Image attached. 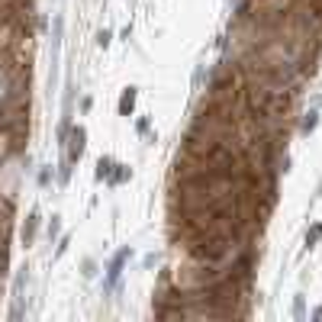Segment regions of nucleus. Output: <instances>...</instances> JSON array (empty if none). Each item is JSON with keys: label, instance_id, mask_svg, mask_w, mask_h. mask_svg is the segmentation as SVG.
Returning a JSON list of instances; mask_svg holds the SVG:
<instances>
[{"label": "nucleus", "instance_id": "nucleus-1", "mask_svg": "<svg viewBox=\"0 0 322 322\" xmlns=\"http://www.w3.org/2000/svg\"><path fill=\"white\" fill-rule=\"evenodd\" d=\"M132 258V248H123L113 255V261L107 264V281H103V293H113V287L119 284V274H123V264Z\"/></svg>", "mask_w": 322, "mask_h": 322}, {"label": "nucleus", "instance_id": "nucleus-2", "mask_svg": "<svg viewBox=\"0 0 322 322\" xmlns=\"http://www.w3.org/2000/svg\"><path fill=\"white\" fill-rule=\"evenodd\" d=\"M84 126H74L71 129V135H68V164H74V161H81V155H84Z\"/></svg>", "mask_w": 322, "mask_h": 322}, {"label": "nucleus", "instance_id": "nucleus-3", "mask_svg": "<svg viewBox=\"0 0 322 322\" xmlns=\"http://www.w3.org/2000/svg\"><path fill=\"white\" fill-rule=\"evenodd\" d=\"M132 107H135V87H126L123 97H119V116H129Z\"/></svg>", "mask_w": 322, "mask_h": 322}, {"label": "nucleus", "instance_id": "nucleus-4", "mask_svg": "<svg viewBox=\"0 0 322 322\" xmlns=\"http://www.w3.org/2000/svg\"><path fill=\"white\" fill-rule=\"evenodd\" d=\"M36 229H39V213L32 210V213H29V219H26V225H23V242H26V245L36 239Z\"/></svg>", "mask_w": 322, "mask_h": 322}, {"label": "nucleus", "instance_id": "nucleus-5", "mask_svg": "<svg viewBox=\"0 0 322 322\" xmlns=\"http://www.w3.org/2000/svg\"><path fill=\"white\" fill-rule=\"evenodd\" d=\"M316 126H319V110H309L300 129H303V132H312V129H316Z\"/></svg>", "mask_w": 322, "mask_h": 322}, {"label": "nucleus", "instance_id": "nucleus-6", "mask_svg": "<svg viewBox=\"0 0 322 322\" xmlns=\"http://www.w3.org/2000/svg\"><path fill=\"white\" fill-rule=\"evenodd\" d=\"M116 168H119V171H110V177H107L110 184H123V180L129 177V168H126V164H116Z\"/></svg>", "mask_w": 322, "mask_h": 322}, {"label": "nucleus", "instance_id": "nucleus-7", "mask_svg": "<svg viewBox=\"0 0 322 322\" xmlns=\"http://www.w3.org/2000/svg\"><path fill=\"white\" fill-rule=\"evenodd\" d=\"M113 168H116V164H113L110 158H100V161H97V180L110 177V171H113Z\"/></svg>", "mask_w": 322, "mask_h": 322}, {"label": "nucleus", "instance_id": "nucleus-8", "mask_svg": "<svg viewBox=\"0 0 322 322\" xmlns=\"http://www.w3.org/2000/svg\"><path fill=\"white\" fill-rule=\"evenodd\" d=\"M319 239H322V222H316V225H312V229L306 232V248H312Z\"/></svg>", "mask_w": 322, "mask_h": 322}, {"label": "nucleus", "instance_id": "nucleus-9", "mask_svg": "<svg viewBox=\"0 0 322 322\" xmlns=\"http://www.w3.org/2000/svg\"><path fill=\"white\" fill-rule=\"evenodd\" d=\"M110 39H113V36H110L107 29H100V32H97V45H100V49H107V45H110Z\"/></svg>", "mask_w": 322, "mask_h": 322}, {"label": "nucleus", "instance_id": "nucleus-10", "mask_svg": "<svg viewBox=\"0 0 322 322\" xmlns=\"http://www.w3.org/2000/svg\"><path fill=\"white\" fill-rule=\"evenodd\" d=\"M293 316L303 319V297H297V303H293Z\"/></svg>", "mask_w": 322, "mask_h": 322}, {"label": "nucleus", "instance_id": "nucleus-11", "mask_svg": "<svg viewBox=\"0 0 322 322\" xmlns=\"http://www.w3.org/2000/svg\"><path fill=\"white\" fill-rule=\"evenodd\" d=\"M58 236V216H52V225H49V239Z\"/></svg>", "mask_w": 322, "mask_h": 322}, {"label": "nucleus", "instance_id": "nucleus-12", "mask_svg": "<svg viewBox=\"0 0 322 322\" xmlns=\"http://www.w3.org/2000/svg\"><path fill=\"white\" fill-rule=\"evenodd\" d=\"M49 180H52V171H49V168L39 171V184H49Z\"/></svg>", "mask_w": 322, "mask_h": 322}, {"label": "nucleus", "instance_id": "nucleus-13", "mask_svg": "<svg viewBox=\"0 0 322 322\" xmlns=\"http://www.w3.org/2000/svg\"><path fill=\"white\" fill-rule=\"evenodd\" d=\"M84 277H94V261H84Z\"/></svg>", "mask_w": 322, "mask_h": 322}]
</instances>
